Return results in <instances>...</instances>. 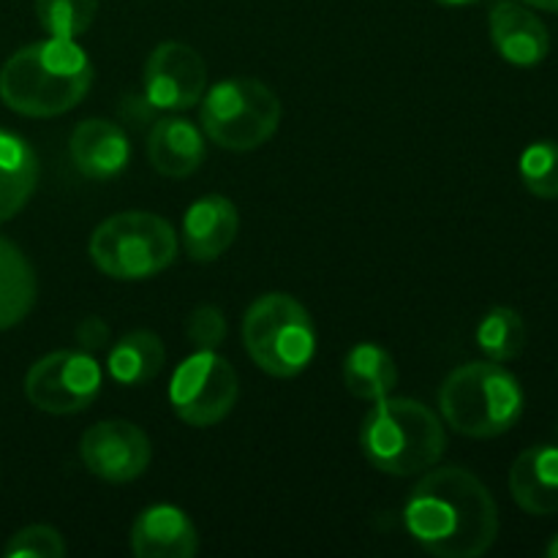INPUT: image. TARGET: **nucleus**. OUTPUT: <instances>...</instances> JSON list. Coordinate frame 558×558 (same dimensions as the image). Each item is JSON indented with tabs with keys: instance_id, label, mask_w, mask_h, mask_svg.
I'll list each match as a JSON object with an SVG mask.
<instances>
[{
	"instance_id": "f257e3e1",
	"label": "nucleus",
	"mask_w": 558,
	"mask_h": 558,
	"mask_svg": "<svg viewBox=\"0 0 558 558\" xmlns=\"http://www.w3.org/2000/svg\"><path fill=\"white\" fill-rule=\"evenodd\" d=\"M409 534L439 558H480L499 537L490 490L458 466L434 469L414 485L403 510Z\"/></svg>"
},
{
	"instance_id": "f03ea898",
	"label": "nucleus",
	"mask_w": 558,
	"mask_h": 558,
	"mask_svg": "<svg viewBox=\"0 0 558 558\" xmlns=\"http://www.w3.org/2000/svg\"><path fill=\"white\" fill-rule=\"evenodd\" d=\"M93 85V63L74 38H44L11 54L0 69V98L27 118L71 112Z\"/></svg>"
},
{
	"instance_id": "7ed1b4c3",
	"label": "nucleus",
	"mask_w": 558,
	"mask_h": 558,
	"mask_svg": "<svg viewBox=\"0 0 558 558\" xmlns=\"http://www.w3.org/2000/svg\"><path fill=\"white\" fill-rule=\"evenodd\" d=\"M445 445L441 420L414 398H379L360 428L363 456L392 477L428 472L445 456Z\"/></svg>"
},
{
	"instance_id": "20e7f679",
	"label": "nucleus",
	"mask_w": 558,
	"mask_h": 558,
	"mask_svg": "<svg viewBox=\"0 0 558 558\" xmlns=\"http://www.w3.org/2000/svg\"><path fill=\"white\" fill-rule=\"evenodd\" d=\"M439 407L456 434L494 439L521 420L523 390L499 363H466L445 379Z\"/></svg>"
},
{
	"instance_id": "39448f33",
	"label": "nucleus",
	"mask_w": 558,
	"mask_h": 558,
	"mask_svg": "<svg viewBox=\"0 0 558 558\" xmlns=\"http://www.w3.org/2000/svg\"><path fill=\"white\" fill-rule=\"evenodd\" d=\"M243 341L265 374L292 379L316 354L314 319L292 294H262L243 319Z\"/></svg>"
},
{
	"instance_id": "423d86ee",
	"label": "nucleus",
	"mask_w": 558,
	"mask_h": 558,
	"mask_svg": "<svg viewBox=\"0 0 558 558\" xmlns=\"http://www.w3.org/2000/svg\"><path fill=\"white\" fill-rule=\"evenodd\" d=\"M178 254V234L156 213L129 210L109 216L90 238V256L98 270L118 281H142L167 270Z\"/></svg>"
},
{
	"instance_id": "0eeeda50",
	"label": "nucleus",
	"mask_w": 558,
	"mask_h": 558,
	"mask_svg": "<svg viewBox=\"0 0 558 558\" xmlns=\"http://www.w3.org/2000/svg\"><path fill=\"white\" fill-rule=\"evenodd\" d=\"M202 129L223 150H256L281 123V101L259 80L234 76L202 96Z\"/></svg>"
},
{
	"instance_id": "6e6552de",
	"label": "nucleus",
	"mask_w": 558,
	"mask_h": 558,
	"mask_svg": "<svg viewBox=\"0 0 558 558\" xmlns=\"http://www.w3.org/2000/svg\"><path fill=\"white\" fill-rule=\"evenodd\" d=\"M238 371L216 349H196L178 365L169 385L174 414L194 428H207L227 417L238 403Z\"/></svg>"
},
{
	"instance_id": "1a4fd4ad",
	"label": "nucleus",
	"mask_w": 558,
	"mask_h": 558,
	"mask_svg": "<svg viewBox=\"0 0 558 558\" xmlns=\"http://www.w3.org/2000/svg\"><path fill=\"white\" fill-rule=\"evenodd\" d=\"M101 392V365L87 352H52L25 376V396L38 412L76 414Z\"/></svg>"
},
{
	"instance_id": "9d476101",
	"label": "nucleus",
	"mask_w": 558,
	"mask_h": 558,
	"mask_svg": "<svg viewBox=\"0 0 558 558\" xmlns=\"http://www.w3.org/2000/svg\"><path fill=\"white\" fill-rule=\"evenodd\" d=\"M80 458L87 472L107 483H131L150 466L153 447L145 430L125 420L90 425L80 439Z\"/></svg>"
},
{
	"instance_id": "9b49d317",
	"label": "nucleus",
	"mask_w": 558,
	"mask_h": 558,
	"mask_svg": "<svg viewBox=\"0 0 558 558\" xmlns=\"http://www.w3.org/2000/svg\"><path fill=\"white\" fill-rule=\"evenodd\" d=\"M207 87V65L194 47L163 41L145 63V98L158 109L180 112L202 101Z\"/></svg>"
},
{
	"instance_id": "f8f14e48",
	"label": "nucleus",
	"mask_w": 558,
	"mask_h": 558,
	"mask_svg": "<svg viewBox=\"0 0 558 558\" xmlns=\"http://www.w3.org/2000/svg\"><path fill=\"white\" fill-rule=\"evenodd\" d=\"M131 550L140 558H191L199 550V537L180 507L153 505L134 521Z\"/></svg>"
},
{
	"instance_id": "ddd939ff",
	"label": "nucleus",
	"mask_w": 558,
	"mask_h": 558,
	"mask_svg": "<svg viewBox=\"0 0 558 558\" xmlns=\"http://www.w3.org/2000/svg\"><path fill=\"white\" fill-rule=\"evenodd\" d=\"M490 38L501 58L512 65L529 69L548 58V27L537 14L515 0H501L490 9Z\"/></svg>"
},
{
	"instance_id": "4468645a",
	"label": "nucleus",
	"mask_w": 558,
	"mask_h": 558,
	"mask_svg": "<svg viewBox=\"0 0 558 558\" xmlns=\"http://www.w3.org/2000/svg\"><path fill=\"white\" fill-rule=\"evenodd\" d=\"M240 216L234 202L227 196H202L189 207L183 218V243L191 259L213 262L227 254L229 245L238 240Z\"/></svg>"
},
{
	"instance_id": "2eb2a0df",
	"label": "nucleus",
	"mask_w": 558,
	"mask_h": 558,
	"mask_svg": "<svg viewBox=\"0 0 558 558\" xmlns=\"http://www.w3.org/2000/svg\"><path fill=\"white\" fill-rule=\"evenodd\" d=\"M71 161L93 180H109L129 167L131 145L125 131L109 120H82L69 142Z\"/></svg>"
},
{
	"instance_id": "dca6fc26",
	"label": "nucleus",
	"mask_w": 558,
	"mask_h": 558,
	"mask_svg": "<svg viewBox=\"0 0 558 558\" xmlns=\"http://www.w3.org/2000/svg\"><path fill=\"white\" fill-rule=\"evenodd\" d=\"M510 494L529 515L558 512V445H537L523 450L510 469Z\"/></svg>"
},
{
	"instance_id": "f3484780",
	"label": "nucleus",
	"mask_w": 558,
	"mask_h": 558,
	"mask_svg": "<svg viewBox=\"0 0 558 558\" xmlns=\"http://www.w3.org/2000/svg\"><path fill=\"white\" fill-rule=\"evenodd\" d=\"M147 158L163 178H191L205 161V136L189 120L163 118L147 136Z\"/></svg>"
},
{
	"instance_id": "a211bd4d",
	"label": "nucleus",
	"mask_w": 558,
	"mask_h": 558,
	"mask_svg": "<svg viewBox=\"0 0 558 558\" xmlns=\"http://www.w3.org/2000/svg\"><path fill=\"white\" fill-rule=\"evenodd\" d=\"M38 183V158L22 136L0 131V223L31 202Z\"/></svg>"
},
{
	"instance_id": "6ab92c4d",
	"label": "nucleus",
	"mask_w": 558,
	"mask_h": 558,
	"mask_svg": "<svg viewBox=\"0 0 558 558\" xmlns=\"http://www.w3.org/2000/svg\"><path fill=\"white\" fill-rule=\"evenodd\" d=\"M36 294V270L27 256L11 240L0 238V330H11L27 319Z\"/></svg>"
},
{
	"instance_id": "aec40b11",
	"label": "nucleus",
	"mask_w": 558,
	"mask_h": 558,
	"mask_svg": "<svg viewBox=\"0 0 558 558\" xmlns=\"http://www.w3.org/2000/svg\"><path fill=\"white\" fill-rule=\"evenodd\" d=\"M167 363L163 341L153 330H134L120 338L107 360L109 376L123 387H140L156 379Z\"/></svg>"
},
{
	"instance_id": "412c9836",
	"label": "nucleus",
	"mask_w": 558,
	"mask_h": 558,
	"mask_svg": "<svg viewBox=\"0 0 558 558\" xmlns=\"http://www.w3.org/2000/svg\"><path fill=\"white\" fill-rule=\"evenodd\" d=\"M343 385L360 401H379L398 385L396 360L379 343H357L343 360Z\"/></svg>"
},
{
	"instance_id": "4be33fe9",
	"label": "nucleus",
	"mask_w": 558,
	"mask_h": 558,
	"mask_svg": "<svg viewBox=\"0 0 558 558\" xmlns=\"http://www.w3.org/2000/svg\"><path fill=\"white\" fill-rule=\"evenodd\" d=\"M477 343L494 363L515 360L526 349V325L518 311L499 308L488 311L477 327Z\"/></svg>"
},
{
	"instance_id": "5701e85b",
	"label": "nucleus",
	"mask_w": 558,
	"mask_h": 558,
	"mask_svg": "<svg viewBox=\"0 0 558 558\" xmlns=\"http://www.w3.org/2000/svg\"><path fill=\"white\" fill-rule=\"evenodd\" d=\"M98 0H36V16L54 38H76L93 25Z\"/></svg>"
},
{
	"instance_id": "b1692460",
	"label": "nucleus",
	"mask_w": 558,
	"mask_h": 558,
	"mask_svg": "<svg viewBox=\"0 0 558 558\" xmlns=\"http://www.w3.org/2000/svg\"><path fill=\"white\" fill-rule=\"evenodd\" d=\"M521 180L539 199H558V142H534L523 150Z\"/></svg>"
},
{
	"instance_id": "393cba45",
	"label": "nucleus",
	"mask_w": 558,
	"mask_h": 558,
	"mask_svg": "<svg viewBox=\"0 0 558 558\" xmlns=\"http://www.w3.org/2000/svg\"><path fill=\"white\" fill-rule=\"evenodd\" d=\"M3 556L9 558H63L65 539L52 526L20 529L5 545Z\"/></svg>"
},
{
	"instance_id": "a878e982",
	"label": "nucleus",
	"mask_w": 558,
	"mask_h": 558,
	"mask_svg": "<svg viewBox=\"0 0 558 558\" xmlns=\"http://www.w3.org/2000/svg\"><path fill=\"white\" fill-rule=\"evenodd\" d=\"M185 336L196 349H218L227 338V319L216 305H199L185 319Z\"/></svg>"
},
{
	"instance_id": "bb28decb",
	"label": "nucleus",
	"mask_w": 558,
	"mask_h": 558,
	"mask_svg": "<svg viewBox=\"0 0 558 558\" xmlns=\"http://www.w3.org/2000/svg\"><path fill=\"white\" fill-rule=\"evenodd\" d=\"M109 325L104 319H98V316H87V319H82L80 325H76V343L82 347V352L87 354H96V352H104V349H109Z\"/></svg>"
},
{
	"instance_id": "cd10ccee",
	"label": "nucleus",
	"mask_w": 558,
	"mask_h": 558,
	"mask_svg": "<svg viewBox=\"0 0 558 558\" xmlns=\"http://www.w3.org/2000/svg\"><path fill=\"white\" fill-rule=\"evenodd\" d=\"M521 3L534 5V9H543V11H556L558 14V0H521Z\"/></svg>"
},
{
	"instance_id": "c85d7f7f",
	"label": "nucleus",
	"mask_w": 558,
	"mask_h": 558,
	"mask_svg": "<svg viewBox=\"0 0 558 558\" xmlns=\"http://www.w3.org/2000/svg\"><path fill=\"white\" fill-rule=\"evenodd\" d=\"M545 556H548V558H558V534L548 543V548H545Z\"/></svg>"
},
{
	"instance_id": "c756f323",
	"label": "nucleus",
	"mask_w": 558,
	"mask_h": 558,
	"mask_svg": "<svg viewBox=\"0 0 558 558\" xmlns=\"http://www.w3.org/2000/svg\"><path fill=\"white\" fill-rule=\"evenodd\" d=\"M445 5H469V3H477V0H439Z\"/></svg>"
},
{
	"instance_id": "7c9ffc66",
	"label": "nucleus",
	"mask_w": 558,
	"mask_h": 558,
	"mask_svg": "<svg viewBox=\"0 0 558 558\" xmlns=\"http://www.w3.org/2000/svg\"><path fill=\"white\" fill-rule=\"evenodd\" d=\"M556 436H558V425H556Z\"/></svg>"
}]
</instances>
